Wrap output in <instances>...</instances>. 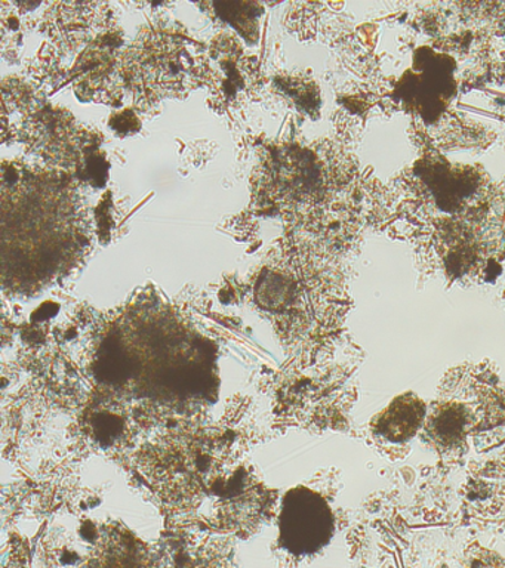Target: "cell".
Instances as JSON below:
<instances>
[{"label":"cell","instance_id":"obj_1","mask_svg":"<svg viewBox=\"0 0 505 568\" xmlns=\"http://www.w3.org/2000/svg\"><path fill=\"white\" fill-rule=\"evenodd\" d=\"M334 518L321 496L307 488L287 493L281 514V544L295 555L316 552L330 541Z\"/></svg>","mask_w":505,"mask_h":568},{"label":"cell","instance_id":"obj_2","mask_svg":"<svg viewBox=\"0 0 505 568\" xmlns=\"http://www.w3.org/2000/svg\"><path fill=\"white\" fill-rule=\"evenodd\" d=\"M424 419V404L415 395H402L394 399L392 406L381 413L375 420V433L388 439L401 443L414 437Z\"/></svg>","mask_w":505,"mask_h":568}]
</instances>
